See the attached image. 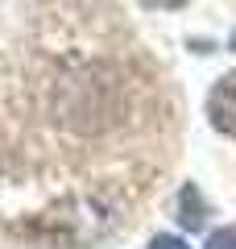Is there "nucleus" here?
I'll list each match as a JSON object with an SVG mask.
<instances>
[{
  "instance_id": "obj_1",
  "label": "nucleus",
  "mask_w": 236,
  "mask_h": 249,
  "mask_svg": "<svg viewBox=\"0 0 236 249\" xmlns=\"http://www.w3.org/2000/svg\"><path fill=\"white\" fill-rule=\"evenodd\" d=\"M207 116H211V129L216 133L236 137V71H228V75L216 79V88L207 96Z\"/></svg>"
},
{
  "instance_id": "obj_2",
  "label": "nucleus",
  "mask_w": 236,
  "mask_h": 249,
  "mask_svg": "<svg viewBox=\"0 0 236 249\" xmlns=\"http://www.w3.org/2000/svg\"><path fill=\"white\" fill-rule=\"evenodd\" d=\"M203 216H207V208H203V196H199V187L186 183L183 191H178V220H183V229H203Z\"/></svg>"
},
{
  "instance_id": "obj_3",
  "label": "nucleus",
  "mask_w": 236,
  "mask_h": 249,
  "mask_svg": "<svg viewBox=\"0 0 236 249\" xmlns=\"http://www.w3.org/2000/svg\"><path fill=\"white\" fill-rule=\"evenodd\" d=\"M207 249H236V224L232 229H219L207 237Z\"/></svg>"
},
{
  "instance_id": "obj_4",
  "label": "nucleus",
  "mask_w": 236,
  "mask_h": 249,
  "mask_svg": "<svg viewBox=\"0 0 236 249\" xmlns=\"http://www.w3.org/2000/svg\"><path fill=\"white\" fill-rule=\"evenodd\" d=\"M149 249H191V245H186L183 237H170V232H157V237L149 241Z\"/></svg>"
},
{
  "instance_id": "obj_5",
  "label": "nucleus",
  "mask_w": 236,
  "mask_h": 249,
  "mask_svg": "<svg viewBox=\"0 0 236 249\" xmlns=\"http://www.w3.org/2000/svg\"><path fill=\"white\" fill-rule=\"evenodd\" d=\"M228 50H232V54H236V29H232V37H228Z\"/></svg>"
}]
</instances>
